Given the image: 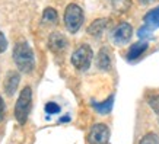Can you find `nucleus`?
<instances>
[{
	"instance_id": "f257e3e1",
	"label": "nucleus",
	"mask_w": 159,
	"mask_h": 144,
	"mask_svg": "<svg viewBox=\"0 0 159 144\" xmlns=\"http://www.w3.org/2000/svg\"><path fill=\"white\" fill-rule=\"evenodd\" d=\"M13 61L16 64V67L19 68V72L22 73H31L35 67V57L34 53L29 47V44L26 41H19L16 42L13 48Z\"/></svg>"
},
{
	"instance_id": "ddd939ff",
	"label": "nucleus",
	"mask_w": 159,
	"mask_h": 144,
	"mask_svg": "<svg viewBox=\"0 0 159 144\" xmlns=\"http://www.w3.org/2000/svg\"><path fill=\"white\" fill-rule=\"evenodd\" d=\"M112 103H114V96H110L105 102H102V103H98V102H92V106L95 108L98 114H101V115H107V114H110L111 109H112Z\"/></svg>"
},
{
	"instance_id": "dca6fc26",
	"label": "nucleus",
	"mask_w": 159,
	"mask_h": 144,
	"mask_svg": "<svg viewBox=\"0 0 159 144\" xmlns=\"http://www.w3.org/2000/svg\"><path fill=\"white\" fill-rule=\"evenodd\" d=\"M111 3L117 10H127L131 6V0H112Z\"/></svg>"
},
{
	"instance_id": "39448f33",
	"label": "nucleus",
	"mask_w": 159,
	"mask_h": 144,
	"mask_svg": "<svg viewBox=\"0 0 159 144\" xmlns=\"http://www.w3.org/2000/svg\"><path fill=\"white\" fill-rule=\"evenodd\" d=\"M110 140V128L102 122L93 124L88 134V143L89 144H107Z\"/></svg>"
},
{
	"instance_id": "9d476101",
	"label": "nucleus",
	"mask_w": 159,
	"mask_h": 144,
	"mask_svg": "<svg viewBox=\"0 0 159 144\" xmlns=\"http://www.w3.org/2000/svg\"><path fill=\"white\" fill-rule=\"evenodd\" d=\"M97 64L98 68L101 70H110L111 68V53H110V48L102 47L98 53L97 57Z\"/></svg>"
},
{
	"instance_id": "4be33fe9",
	"label": "nucleus",
	"mask_w": 159,
	"mask_h": 144,
	"mask_svg": "<svg viewBox=\"0 0 159 144\" xmlns=\"http://www.w3.org/2000/svg\"><path fill=\"white\" fill-rule=\"evenodd\" d=\"M142 5H150V3H153V2H156V0H139Z\"/></svg>"
},
{
	"instance_id": "1a4fd4ad",
	"label": "nucleus",
	"mask_w": 159,
	"mask_h": 144,
	"mask_svg": "<svg viewBox=\"0 0 159 144\" xmlns=\"http://www.w3.org/2000/svg\"><path fill=\"white\" fill-rule=\"evenodd\" d=\"M149 48V44L146 41H139V42H134L129 48L127 51V60L129 61H133V60H137V58L142 55V54L146 53V50Z\"/></svg>"
},
{
	"instance_id": "6ab92c4d",
	"label": "nucleus",
	"mask_w": 159,
	"mask_h": 144,
	"mask_svg": "<svg viewBox=\"0 0 159 144\" xmlns=\"http://www.w3.org/2000/svg\"><path fill=\"white\" fill-rule=\"evenodd\" d=\"M149 105L152 106V109H153L156 114H159V95L158 96H153V98L150 99Z\"/></svg>"
},
{
	"instance_id": "5701e85b",
	"label": "nucleus",
	"mask_w": 159,
	"mask_h": 144,
	"mask_svg": "<svg viewBox=\"0 0 159 144\" xmlns=\"http://www.w3.org/2000/svg\"><path fill=\"white\" fill-rule=\"evenodd\" d=\"M110 2H112V0H110Z\"/></svg>"
},
{
	"instance_id": "aec40b11",
	"label": "nucleus",
	"mask_w": 159,
	"mask_h": 144,
	"mask_svg": "<svg viewBox=\"0 0 159 144\" xmlns=\"http://www.w3.org/2000/svg\"><path fill=\"white\" fill-rule=\"evenodd\" d=\"M6 48H7V41H6V37L3 35V32L0 31V54L5 53Z\"/></svg>"
},
{
	"instance_id": "f3484780",
	"label": "nucleus",
	"mask_w": 159,
	"mask_h": 144,
	"mask_svg": "<svg viewBox=\"0 0 159 144\" xmlns=\"http://www.w3.org/2000/svg\"><path fill=\"white\" fill-rule=\"evenodd\" d=\"M139 144H159V138H158V135L156 134L149 133V134H146L143 138L140 140Z\"/></svg>"
},
{
	"instance_id": "2eb2a0df",
	"label": "nucleus",
	"mask_w": 159,
	"mask_h": 144,
	"mask_svg": "<svg viewBox=\"0 0 159 144\" xmlns=\"http://www.w3.org/2000/svg\"><path fill=\"white\" fill-rule=\"evenodd\" d=\"M137 35H139V38L142 39H149L152 35H153V29L150 28V26H148V25H145V26H142V28L137 31Z\"/></svg>"
},
{
	"instance_id": "f03ea898",
	"label": "nucleus",
	"mask_w": 159,
	"mask_h": 144,
	"mask_svg": "<svg viewBox=\"0 0 159 144\" xmlns=\"http://www.w3.org/2000/svg\"><path fill=\"white\" fill-rule=\"evenodd\" d=\"M31 108H32V90L29 86H26L22 89L15 105V118L20 125H25V122L28 121Z\"/></svg>"
},
{
	"instance_id": "9b49d317",
	"label": "nucleus",
	"mask_w": 159,
	"mask_h": 144,
	"mask_svg": "<svg viewBox=\"0 0 159 144\" xmlns=\"http://www.w3.org/2000/svg\"><path fill=\"white\" fill-rule=\"evenodd\" d=\"M107 26H108V19H107V18L95 19L89 26H88V34L92 35V37H99V35L105 31Z\"/></svg>"
},
{
	"instance_id": "6e6552de",
	"label": "nucleus",
	"mask_w": 159,
	"mask_h": 144,
	"mask_svg": "<svg viewBox=\"0 0 159 144\" xmlns=\"http://www.w3.org/2000/svg\"><path fill=\"white\" fill-rule=\"evenodd\" d=\"M48 47L54 53H60V51H63L64 48L67 47V39L63 34L54 32V34L50 35L48 38Z\"/></svg>"
},
{
	"instance_id": "4468645a",
	"label": "nucleus",
	"mask_w": 159,
	"mask_h": 144,
	"mask_svg": "<svg viewBox=\"0 0 159 144\" xmlns=\"http://www.w3.org/2000/svg\"><path fill=\"white\" fill-rule=\"evenodd\" d=\"M58 19V15L56 12V9L53 7H45L43 12V20L45 24H56Z\"/></svg>"
},
{
	"instance_id": "412c9836",
	"label": "nucleus",
	"mask_w": 159,
	"mask_h": 144,
	"mask_svg": "<svg viewBox=\"0 0 159 144\" xmlns=\"http://www.w3.org/2000/svg\"><path fill=\"white\" fill-rule=\"evenodd\" d=\"M3 118H5V102L0 96V122L3 121Z\"/></svg>"
},
{
	"instance_id": "20e7f679",
	"label": "nucleus",
	"mask_w": 159,
	"mask_h": 144,
	"mask_svg": "<svg viewBox=\"0 0 159 144\" xmlns=\"http://www.w3.org/2000/svg\"><path fill=\"white\" fill-rule=\"evenodd\" d=\"M92 57H93V53H92L91 47L85 44V45H80L79 48L75 50L70 61H72L73 67L77 70H88L92 63Z\"/></svg>"
},
{
	"instance_id": "423d86ee",
	"label": "nucleus",
	"mask_w": 159,
	"mask_h": 144,
	"mask_svg": "<svg viewBox=\"0 0 159 144\" xmlns=\"http://www.w3.org/2000/svg\"><path fill=\"white\" fill-rule=\"evenodd\" d=\"M131 35H133V28H131L130 24L127 22H121L118 26L114 28L112 34H111V38L114 41V44L117 45H124L130 41Z\"/></svg>"
},
{
	"instance_id": "a211bd4d",
	"label": "nucleus",
	"mask_w": 159,
	"mask_h": 144,
	"mask_svg": "<svg viewBox=\"0 0 159 144\" xmlns=\"http://www.w3.org/2000/svg\"><path fill=\"white\" fill-rule=\"evenodd\" d=\"M45 112L47 114H58L60 112V106L56 103V102H48V103H45Z\"/></svg>"
},
{
	"instance_id": "7ed1b4c3",
	"label": "nucleus",
	"mask_w": 159,
	"mask_h": 144,
	"mask_svg": "<svg viewBox=\"0 0 159 144\" xmlns=\"http://www.w3.org/2000/svg\"><path fill=\"white\" fill-rule=\"evenodd\" d=\"M83 24V10L76 3H70L64 10V25L69 32L76 34Z\"/></svg>"
},
{
	"instance_id": "f8f14e48",
	"label": "nucleus",
	"mask_w": 159,
	"mask_h": 144,
	"mask_svg": "<svg viewBox=\"0 0 159 144\" xmlns=\"http://www.w3.org/2000/svg\"><path fill=\"white\" fill-rule=\"evenodd\" d=\"M143 20H145V25L150 26L152 29L159 28V6L155 7V9H152V10H149V12L145 15Z\"/></svg>"
},
{
	"instance_id": "0eeeda50",
	"label": "nucleus",
	"mask_w": 159,
	"mask_h": 144,
	"mask_svg": "<svg viewBox=\"0 0 159 144\" xmlns=\"http://www.w3.org/2000/svg\"><path fill=\"white\" fill-rule=\"evenodd\" d=\"M20 82V74L15 70H10L7 74H6V79L3 82V86H5V93L7 96H13L16 89H18V85Z\"/></svg>"
}]
</instances>
